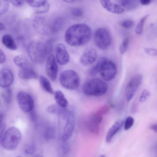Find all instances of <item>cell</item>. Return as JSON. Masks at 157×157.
Returning <instances> with one entry per match:
<instances>
[{
  "label": "cell",
  "mask_w": 157,
  "mask_h": 157,
  "mask_svg": "<svg viewBox=\"0 0 157 157\" xmlns=\"http://www.w3.org/2000/svg\"><path fill=\"white\" fill-rule=\"evenodd\" d=\"M92 31L87 25L77 24L69 27L65 34V40L69 45L72 46L83 45L90 40Z\"/></svg>",
  "instance_id": "obj_1"
},
{
  "label": "cell",
  "mask_w": 157,
  "mask_h": 157,
  "mask_svg": "<svg viewBox=\"0 0 157 157\" xmlns=\"http://www.w3.org/2000/svg\"><path fill=\"white\" fill-rule=\"evenodd\" d=\"M57 115L59 137L65 141L70 138L73 131L75 124L74 115L72 111L62 108Z\"/></svg>",
  "instance_id": "obj_2"
},
{
  "label": "cell",
  "mask_w": 157,
  "mask_h": 157,
  "mask_svg": "<svg viewBox=\"0 0 157 157\" xmlns=\"http://www.w3.org/2000/svg\"><path fill=\"white\" fill-rule=\"evenodd\" d=\"M108 88L107 84L98 78L90 79L84 83L83 90L86 95L95 96H101L106 93Z\"/></svg>",
  "instance_id": "obj_3"
},
{
  "label": "cell",
  "mask_w": 157,
  "mask_h": 157,
  "mask_svg": "<svg viewBox=\"0 0 157 157\" xmlns=\"http://www.w3.org/2000/svg\"><path fill=\"white\" fill-rule=\"evenodd\" d=\"M28 53L31 60L36 64H41L45 60L49 54L45 44L34 41L29 44Z\"/></svg>",
  "instance_id": "obj_4"
},
{
  "label": "cell",
  "mask_w": 157,
  "mask_h": 157,
  "mask_svg": "<svg viewBox=\"0 0 157 157\" xmlns=\"http://www.w3.org/2000/svg\"><path fill=\"white\" fill-rule=\"evenodd\" d=\"M21 139L20 131L15 127H12L4 132L1 140V143L5 149L12 150L17 147Z\"/></svg>",
  "instance_id": "obj_5"
},
{
  "label": "cell",
  "mask_w": 157,
  "mask_h": 157,
  "mask_svg": "<svg viewBox=\"0 0 157 157\" xmlns=\"http://www.w3.org/2000/svg\"><path fill=\"white\" fill-rule=\"evenodd\" d=\"M61 85L66 89L72 90L78 88L80 80L76 73L73 70H67L62 72L59 75Z\"/></svg>",
  "instance_id": "obj_6"
},
{
  "label": "cell",
  "mask_w": 157,
  "mask_h": 157,
  "mask_svg": "<svg viewBox=\"0 0 157 157\" xmlns=\"http://www.w3.org/2000/svg\"><path fill=\"white\" fill-rule=\"evenodd\" d=\"M100 64V73L102 78L109 81L116 76L117 69L114 63L106 57H101L98 60Z\"/></svg>",
  "instance_id": "obj_7"
},
{
  "label": "cell",
  "mask_w": 157,
  "mask_h": 157,
  "mask_svg": "<svg viewBox=\"0 0 157 157\" xmlns=\"http://www.w3.org/2000/svg\"><path fill=\"white\" fill-rule=\"evenodd\" d=\"M94 40L98 48L101 50H105L111 44V36L107 29L103 28H100L95 32Z\"/></svg>",
  "instance_id": "obj_8"
},
{
  "label": "cell",
  "mask_w": 157,
  "mask_h": 157,
  "mask_svg": "<svg viewBox=\"0 0 157 157\" xmlns=\"http://www.w3.org/2000/svg\"><path fill=\"white\" fill-rule=\"evenodd\" d=\"M17 100L19 108L23 112L27 113L33 110L34 101L28 93L23 91L19 92L17 94Z\"/></svg>",
  "instance_id": "obj_9"
},
{
  "label": "cell",
  "mask_w": 157,
  "mask_h": 157,
  "mask_svg": "<svg viewBox=\"0 0 157 157\" xmlns=\"http://www.w3.org/2000/svg\"><path fill=\"white\" fill-rule=\"evenodd\" d=\"M142 80L143 77L140 74L135 75L130 79L126 88V96L128 102H129L135 95Z\"/></svg>",
  "instance_id": "obj_10"
},
{
  "label": "cell",
  "mask_w": 157,
  "mask_h": 157,
  "mask_svg": "<svg viewBox=\"0 0 157 157\" xmlns=\"http://www.w3.org/2000/svg\"><path fill=\"white\" fill-rule=\"evenodd\" d=\"M33 24L35 30L41 35H47L51 32V26L49 22L44 17L36 16L33 19Z\"/></svg>",
  "instance_id": "obj_11"
},
{
  "label": "cell",
  "mask_w": 157,
  "mask_h": 157,
  "mask_svg": "<svg viewBox=\"0 0 157 157\" xmlns=\"http://www.w3.org/2000/svg\"><path fill=\"white\" fill-rule=\"evenodd\" d=\"M45 70L50 79L54 81L57 77L58 67L54 55L51 54L48 56L46 64Z\"/></svg>",
  "instance_id": "obj_12"
},
{
  "label": "cell",
  "mask_w": 157,
  "mask_h": 157,
  "mask_svg": "<svg viewBox=\"0 0 157 157\" xmlns=\"http://www.w3.org/2000/svg\"><path fill=\"white\" fill-rule=\"evenodd\" d=\"M55 52L57 62L61 65L67 64L69 60V56L64 45L62 43L57 44Z\"/></svg>",
  "instance_id": "obj_13"
},
{
  "label": "cell",
  "mask_w": 157,
  "mask_h": 157,
  "mask_svg": "<svg viewBox=\"0 0 157 157\" xmlns=\"http://www.w3.org/2000/svg\"><path fill=\"white\" fill-rule=\"evenodd\" d=\"M14 79L12 71L7 68L2 69L0 72V86L3 88H8L12 84Z\"/></svg>",
  "instance_id": "obj_14"
},
{
  "label": "cell",
  "mask_w": 157,
  "mask_h": 157,
  "mask_svg": "<svg viewBox=\"0 0 157 157\" xmlns=\"http://www.w3.org/2000/svg\"><path fill=\"white\" fill-rule=\"evenodd\" d=\"M97 56L96 50L94 48H90L82 54L80 58V62L84 66L90 65L96 60Z\"/></svg>",
  "instance_id": "obj_15"
},
{
  "label": "cell",
  "mask_w": 157,
  "mask_h": 157,
  "mask_svg": "<svg viewBox=\"0 0 157 157\" xmlns=\"http://www.w3.org/2000/svg\"><path fill=\"white\" fill-rule=\"evenodd\" d=\"M100 2L104 8L111 13L120 14L124 10V8L121 5L113 3L109 1L101 0Z\"/></svg>",
  "instance_id": "obj_16"
},
{
  "label": "cell",
  "mask_w": 157,
  "mask_h": 157,
  "mask_svg": "<svg viewBox=\"0 0 157 157\" xmlns=\"http://www.w3.org/2000/svg\"><path fill=\"white\" fill-rule=\"evenodd\" d=\"M18 76L21 79L24 80L36 79L38 76L32 69L28 67L21 68L18 72Z\"/></svg>",
  "instance_id": "obj_17"
},
{
  "label": "cell",
  "mask_w": 157,
  "mask_h": 157,
  "mask_svg": "<svg viewBox=\"0 0 157 157\" xmlns=\"http://www.w3.org/2000/svg\"><path fill=\"white\" fill-rule=\"evenodd\" d=\"M124 123L123 120H118L109 128L106 137V140L107 142H110L113 136L121 128Z\"/></svg>",
  "instance_id": "obj_18"
},
{
  "label": "cell",
  "mask_w": 157,
  "mask_h": 157,
  "mask_svg": "<svg viewBox=\"0 0 157 157\" xmlns=\"http://www.w3.org/2000/svg\"><path fill=\"white\" fill-rule=\"evenodd\" d=\"M3 44L8 49L11 50H15L17 49V46L13 39L9 35H4L2 38Z\"/></svg>",
  "instance_id": "obj_19"
},
{
  "label": "cell",
  "mask_w": 157,
  "mask_h": 157,
  "mask_svg": "<svg viewBox=\"0 0 157 157\" xmlns=\"http://www.w3.org/2000/svg\"><path fill=\"white\" fill-rule=\"evenodd\" d=\"M55 100L57 105L60 107L65 108L68 105V102L63 92L60 90L56 91L54 94Z\"/></svg>",
  "instance_id": "obj_20"
},
{
  "label": "cell",
  "mask_w": 157,
  "mask_h": 157,
  "mask_svg": "<svg viewBox=\"0 0 157 157\" xmlns=\"http://www.w3.org/2000/svg\"><path fill=\"white\" fill-rule=\"evenodd\" d=\"M121 5L128 10L134 9L139 5L140 1L133 0H123L119 1Z\"/></svg>",
  "instance_id": "obj_21"
},
{
  "label": "cell",
  "mask_w": 157,
  "mask_h": 157,
  "mask_svg": "<svg viewBox=\"0 0 157 157\" xmlns=\"http://www.w3.org/2000/svg\"><path fill=\"white\" fill-rule=\"evenodd\" d=\"M40 83L41 87L44 90L51 94H53L54 91L50 83L45 77L42 76L40 77Z\"/></svg>",
  "instance_id": "obj_22"
},
{
  "label": "cell",
  "mask_w": 157,
  "mask_h": 157,
  "mask_svg": "<svg viewBox=\"0 0 157 157\" xmlns=\"http://www.w3.org/2000/svg\"><path fill=\"white\" fill-rule=\"evenodd\" d=\"M13 61L15 64L18 67L22 68L27 67L28 61L26 58L21 55H18L14 57Z\"/></svg>",
  "instance_id": "obj_23"
},
{
  "label": "cell",
  "mask_w": 157,
  "mask_h": 157,
  "mask_svg": "<svg viewBox=\"0 0 157 157\" xmlns=\"http://www.w3.org/2000/svg\"><path fill=\"white\" fill-rule=\"evenodd\" d=\"M63 20L62 17H59L56 18L51 26V32L56 33L58 32L63 25Z\"/></svg>",
  "instance_id": "obj_24"
},
{
  "label": "cell",
  "mask_w": 157,
  "mask_h": 157,
  "mask_svg": "<svg viewBox=\"0 0 157 157\" xmlns=\"http://www.w3.org/2000/svg\"><path fill=\"white\" fill-rule=\"evenodd\" d=\"M4 89H5L2 91V97L6 103H10L11 100V90L9 87Z\"/></svg>",
  "instance_id": "obj_25"
},
{
  "label": "cell",
  "mask_w": 157,
  "mask_h": 157,
  "mask_svg": "<svg viewBox=\"0 0 157 157\" xmlns=\"http://www.w3.org/2000/svg\"><path fill=\"white\" fill-rule=\"evenodd\" d=\"M26 3L31 7L38 8L44 5L46 0H26Z\"/></svg>",
  "instance_id": "obj_26"
},
{
  "label": "cell",
  "mask_w": 157,
  "mask_h": 157,
  "mask_svg": "<svg viewBox=\"0 0 157 157\" xmlns=\"http://www.w3.org/2000/svg\"><path fill=\"white\" fill-rule=\"evenodd\" d=\"M149 15V14H147L140 20L135 29V32L137 34H140L142 33L144 24Z\"/></svg>",
  "instance_id": "obj_27"
},
{
  "label": "cell",
  "mask_w": 157,
  "mask_h": 157,
  "mask_svg": "<svg viewBox=\"0 0 157 157\" xmlns=\"http://www.w3.org/2000/svg\"><path fill=\"white\" fill-rule=\"evenodd\" d=\"M44 137L47 140L53 139L55 136V132L54 130L51 127L46 128L44 133Z\"/></svg>",
  "instance_id": "obj_28"
},
{
  "label": "cell",
  "mask_w": 157,
  "mask_h": 157,
  "mask_svg": "<svg viewBox=\"0 0 157 157\" xmlns=\"http://www.w3.org/2000/svg\"><path fill=\"white\" fill-rule=\"evenodd\" d=\"M9 5V1L7 0H0V15H1L8 10Z\"/></svg>",
  "instance_id": "obj_29"
},
{
  "label": "cell",
  "mask_w": 157,
  "mask_h": 157,
  "mask_svg": "<svg viewBox=\"0 0 157 157\" xmlns=\"http://www.w3.org/2000/svg\"><path fill=\"white\" fill-rule=\"evenodd\" d=\"M129 39L126 37L122 41L119 46V51L121 54H124L127 51L129 44Z\"/></svg>",
  "instance_id": "obj_30"
},
{
  "label": "cell",
  "mask_w": 157,
  "mask_h": 157,
  "mask_svg": "<svg viewBox=\"0 0 157 157\" xmlns=\"http://www.w3.org/2000/svg\"><path fill=\"white\" fill-rule=\"evenodd\" d=\"M62 108V107H60L58 105L53 104L47 107V111L49 113H55L58 115Z\"/></svg>",
  "instance_id": "obj_31"
},
{
  "label": "cell",
  "mask_w": 157,
  "mask_h": 157,
  "mask_svg": "<svg viewBox=\"0 0 157 157\" xmlns=\"http://www.w3.org/2000/svg\"><path fill=\"white\" fill-rule=\"evenodd\" d=\"M36 150L35 145L33 144L26 145L25 147L24 151L25 154L28 155L33 154Z\"/></svg>",
  "instance_id": "obj_32"
},
{
  "label": "cell",
  "mask_w": 157,
  "mask_h": 157,
  "mask_svg": "<svg viewBox=\"0 0 157 157\" xmlns=\"http://www.w3.org/2000/svg\"><path fill=\"white\" fill-rule=\"evenodd\" d=\"M134 119L131 117L129 116L126 119L124 123V128L125 130H127L131 128L133 125Z\"/></svg>",
  "instance_id": "obj_33"
},
{
  "label": "cell",
  "mask_w": 157,
  "mask_h": 157,
  "mask_svg": "<svg viewBox=\"0 0 157 157\" xmlns=\"http://www.w3.org/2000/svg\"><path fill=\"white\" fill-rule=\"evenodd\" d=\"M49 8V5L47 2L44 6L36 8L34 11V13H46L48 11Z\"/></svg>",
  "instance_id": "obj_34"
},
{
  "label": "cell",
  "mask_w": 157,
  "mask_h": 157,
  "mask_svg": "<svg viewBox=\"0 0 157 157\" xmlns=\"http://www.w3.org/2000/svg\"><path fill=\"white\" fill-rule=\"evenodd\" d=\"M151 95L150 92L147 90L144 89L142 92L139 99L140 101L143 102L146 101Z\"/></svg>",
  "instance_id": "obj_35"
},
{
  "label": "cell",
  "mask_w": 157,
  "mask_h": 157,
  "mask_svg": "<svg viewBox=\"0 0 157 157\" xmlns=\"http://www.w3.org/2000/svg\"><path fill=\"white\" fill-rule=\"evenodd\" d=\"M71 14L73 16L79 17L82 16L83 14L82 9L79 8H73L71 10Z\"/></svg>",
  "instance_id": "obj_36"
},
{
  "label": "cell",
  "mask_w": 157,
  "mask_h": 157,
  "mask_svg": "<svg viewBox=\"0 0 157 157\" xmlns=\"http://www.w3.org/2000/svg\"><path fill=\"white\" fill-rule=\"evenodd\" d=\"M134 24L133 21L131 20H126L122 22L121 25L123 28L128 29L131 28Z\"/></svg>",
  "instance_id": "obj_37"
},
{
  "label": "cell",
  "mask_w": 157,
  "mask_h": 157,
  "mask_svg": "<svg viewBox=\"0 0 157 157\" xmlns=\"http://www.w3.org/2000/svg\"><path fill=\"white\" fill-rule=\"evenodd\" d=\"M61 149L64 155H66L69 152L70 147L69 144L67 143H63L61 145Z\"/></svg>",
  "instance_id": "obj_38"
},
{
  "label": "cell",
  "mask_w": 157,
  "mask_h": 157,
  "mask_svg": "<svg viewBox=\"0 0 157 157\" xmlns=\"http://www.w3.org/2000/svg\"><path fill=\"white\" fill-rule=\"evenodd\" d=\"M145 52L148 55L152 56H157V50L155 49L146 48H144Z\"/></svg>",
  "instance_id": "obj_39"
},
{
  "label": "cell",
  "mask_w": 157,
  "mask_h": 157,
  "mask_svg": "<svg viewBox=\"0 0 157 157\" xmlns=\"http://www.w3.org/2000/svg\"><path fill=\"white\" fill-rule=\"evenodd\" d=\"M9 2L15 6L20 7L22 6L25 4V1L10 0Z\"/></svg>",
  "instance_id": "obj_40"
},
{
  "label": "cell",
  "mask_w": 157,
  "mask_h": 157,
  "mask_svg": "<svg viewBox=\"0 0 157 157\" xmlns=\"http://www.w3.org/2000/svg\"><path fill=\"white\" fill-rule=\"evenodd\" d=\"M6 124L3 122H0V140H1L4 134V132L6 128Z\"/></svg>",
  "instance_id": "obj_41"
},
{
  "label": "cell",
  "mask_w": 157,
  "mask_h": 157,
  "mask_svg": "<svg viewBox=\"0 0 157 157\" xmlns=\"http://www.w3.org/2000/svg\"><path fill=\"white\" fill-rule=\"evenodd\" d=\"M6 58L5 55L3 51L0 50V63L1 64L4 63L6 61Z\"/></svg>",
  "instance_id": "obj_42"
},
{
  "label": "cell",
  "mask_w": 157,
  "mask_h": 157,
  "mask_svg": "<svg viewBox=\"0 0 157 157\" xmlns=\"http://www.w3.org/2000/svg\"><path fill=\"white\" fill-rule=\"evenodd\" d=\"M109 108L106 106H104L101 107L98 112V113L100 114L106 113L108 111Z\"/></svg>",
  "instance_id": "obj_43"
},
{
  "label": "cell",
  "mask_w": 157,
  "mask_h": 157,
  "mask_svg": "<svg viewBox=\"0 0 157 157\" xmlns=\"http://www.w3.org/2000/svg\"><path fill=\"white\" fill-rule=\"evenodd\" d=\"M150 0H141L140 1V3L142 5H148L151 2Z\"/></svg>",
  "instance_id": "obj_44"
},
{
  "label": "cell",
  "mask_w": 157,
  "mask_h": 157,
  "mask_svg": "<svg viewBox=\"0 0 157 157\" xmlns=\"http://www.w3.org/2000/svg\"><path fill=\"white\" fill-rule=\"evenodd\" d=\"M31 119L33 121H35L36 120V115L35 113L33 111L30 113Z\"/></svg>",
  "instance_id": "obj_45"
},
{
  "label": "cell",
  "mask_w": 157,
  "mask_h": 157,
  "mask_svg": "<svg viewBox=\"0 0 157 157\" xmlns=\"http://www.w3.org/2000/svg\"><path fill=\"white\" fill-rule=\"evenodd\" d=\"M151 128L155 132L157 133V124L152 125Z\"/></svg>",
  "instance_id": "obj_46"
},
{
  "label": "cell",
  "mask_w": 157,
  "mask_h": 157,
  "mask_svg": "<svg viewBox=\"0 0 157 157\" xmlns=\"http://www.w3.org/2000/svg\"><path fill=\"white\" fill-rule=\"evenodd\" d=\"M64 2L69 3H73L75 2L76 1L73 0H66L63 1Z\"/></svg>",
  "instance_id": "obj_47"
},
{
  "label": "cell",
  "mask_w": 157,
  "mask_h": 157,
  "mask_svg": "<svg viewBox=\"0 0 157 157\" xmlns=\"http://www.w3.org/2000/svg\"><path fill=\"white\" fill-rule=\"evenodd\" d=\"M4 25L2 23H0V30L1 31L2 30H3L4 29Z\"/></svg>",
  "instance_id": "obj_48"
},
{
  "label": "cell",
  "mask_w": 157,
  "mask_h": 157,
  "mask_svg": "<svg viewBox=\"0 0 157 157\" xmlns=\"http://www.w3.org/2000/svg\"><path fill=\"white\" fill-rule=\"evenodd\" d=\"M32 157H43V156L41 154H39Z\"/></svg>",
  "instance_id": "obj_49"
},
{
  "label": "cell",
  "mask_w": 157,
  "mask_h": 157,
  "mask_svg": "<svg viewBox=\"0 0 157 157\" xmlns=\"http://www.w3.org/2000/svg\"><path fill=\"white\" fill-rule=\"evenodd\" d=\"M100 157H105V155H102Z\"/></svg>",
  "instance_id": "obj_50"
},
{
  "label": "cell",
  "mask_w": 157,
  "mask_h": 157,
  "mask_svg": "<svg viewBox=\"0 0 157 157\" xmlns=\"http://www.w3.org/2000/svg\"><path fill=\"white\" fill-rule=\"evenodd\" d=\"M16 157H21L20 156H17Z\"/></svg>",
  "instance_id": "obj_51"
}]
</instances>
